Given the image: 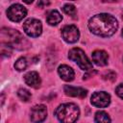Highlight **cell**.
I'll use <instances>...</instances> for the list:
<instances>
[{
    "label": "cell",
    "mask_w": 123,
    "mask_h": 123,
    "mask_svg": "<svg viewBox=\"0 0 123 123\" xmlns=\"http://www.w3.org/2000/svg\"><path fill=\"white\" fill-rule=\"evenodd\" d=\"M89 31L99 37H108L115 34L118 28V22L114 16L109 13H99L93 15L88 20Z\"/></svg>",
    "instance_id": "6da1fadb"
},
{
    "label": "cell",
    "mask_w": 123,
    "mask_h": 123,
    "mask_svg": "<svg viewBox=\"0 0 123 123\" xmlns=\"http://www.w3.org/2000/svg\"><path fill=\"white\" fill-rule=\"evenodd\" d=\"M2 43L8 44L17 50H25L30 47V42L22 36L20 32L14 29L3 28L1 30Z\"/></svg>",
    "instance_id": "7a4b0ae2"
},
{
    "label": "cell",
    "mask_w": 123,
    "mask_h": 123,
    "mask_svg": "<svg viewBox=\"0 0 123 123\" xmlns=\"http://www.w3.org/2000/svg\"><path fill=\"white\" fill-rule=\"evenodd\" d=\"M55 114L61 123H75L79 118L80 110L74 103H64L57 108Z\"/></svg>",
    "instance_id": "3957f363"
},
{
    "label": "cell",
    "mask_w": 123,
    "mask_h": 123,
    "mask_svg": "<svg viewBox=\"0 0 123 123\" xmlns=\"http://www.w3.org/2000/svg\"><path fill=\"white\" fill-rule=\"evenodd\" d=\"M68 58L69 60L75 62L78 66L85 71H89L92 69V63L85 54V52L81 48H72L68 52Z\"/></svg>",
    "instance_id": "277c9868"
},
{
    "label": "cell",
    "mask_w": 123,
    "mask_h": 123,
    "mask_svg": "<svg viewBox=\"0 0 123 123\" xmlns=\"http://www.w3.org/2000/svg\"><path fill=\"white\" fill-rule=\"evenodd\" d=\"M24 32L32 37H37L42 33L41 22L36 18H29L23 23Z\"/></svg>",
    "instance_id": "5b68a950"
},
{
    "label": "cell",
    "mask_w": 123,
    "mask_h": 123,
    "mask_svg": "<svg viewBox=\"0 0 123 123\" xmlns=\"http://www.w3.org/2000/svg\"><path fill=\"white\" fill-rule=\"evenodd\" d=\"M27 15V10L20 4H13L7 10V16L13 22L21 21Z\"/></svg>",
    "instance_id": "8992f818"
},
{
    "label": "cell",
    "mask_w": 123,
    "mask_h": 123,
    "mask_svg": "<svg viewBox=\"0 0 123 123\" xmlns=\"http://www.w3.org/2000/svg\"><path fill=\"white\" fill-rule=\"evenodd\" d=\"M62 37L67 43H75L80 37V32L75 25H66L62 30Z\"/></svg>",
    "instance_id": "52a82bcc"
},
{
    "label": "cell",
    "mask_w": 123,
    "mask_h": 123,
    "mask_svg": "<svg viewBox=\"0 0 123 123\" xmlns=\"http://www.w3.org/2000/svg\"><path fill=\"white\" fill-rule=\"evenodd\" d=\"M90 103L96 108H106L111 103V96L105 91H96L92 94Z\"/></svg>",
    "instance_id": "ba28073f"
},
{
    "label": "cell",
    "mask_w": 123,
    "mask_h": 123,
    "mask_svg": "<svg viewBox=\"0 0 123 123\" xmlns=\"http://www.w3.org/2000/svg\"><path fill=\"white\" fill-rule=\"evenodd\" d=\"M46 116H47V110L46 107L43 105L35 106L30 113V118L33 123H41L46 119Z\"/></svg>",
    "instance_id": "9c48e42d"
},
{
    "label": "cell",
    "mask_w": 123,
    "mask_h": 123,
    "mask_svg": "<svg viewBox=\"0 0 123 123\" xmlns=\"http://www.w3.org/2000/svg\"><path fill=\"white\" fill-rule=\"evenodd\" d=\"M24 81L29 86H31L33 88H38L41 84L40 77H39L38 73L36 71H30V72L26 73L24 76Z\"/></svg>",
    "instance_id": "30bf717a"
},
{
    "label": "cell",
    "mask_w": 123,
    "mask_h": 123,
    "mask_svg": "<svg viewBox=\"0 0 123 123\" xmlns=\"http://www.w3.org/2000/svg\"><path fill=\"white\" fill-rule=\"evenodd\" d=\"M64 93L67 96H71V97H78V98H85L87 94L86 89L83 88V87H77V86H64L63 87Z\"/></svg>",
    "instance_id": "8fae6325"
},
{
    "label": "cell",
    "mask_w": 123,
    "mask_h": 123,
    "mask_svg": "<svg viewBox=\"0 0 123 123\" xmlns=\"http://www.w3.org/2000/svg\"><path fill=\"white\" fill-rule=\"evenodd\" d=\"M92 61L98 66H105L108 64L109 56L103 50H96L92 53Z\"/></svg>",
    "instance_id": "7c38bea8"
},
{
    "label": "cell",
    "mask_w": 123,
    "mask_h": 123,
    "mask_svg": "<svg viewBox=\"0 0 123 123\" xmlns=\"http://www.w3.org/2000/svg\"><path fill=\"white\" fill-rule=\"evenodd\" d=\"M58 73L60 75V77L65 81V82H70L74 79V76H75V73H74V70L66 65V64H62L59 66L58 68Z\"/></svg>",
    "instance_id": "4fadbf2b"
},
{
    "label": "cell",
    "mask_w": 123,
    "mask_h": 123,
    "mask_svg": "<svg viewBox=\"0 0 123 123\" xmlns=\"http://www.w3.org/2000/svg\"><path fill=\"white\" fill-rule=\"evenodd\" d=\"M62 20V16L61 15V13L56 11V10H53V11H50L48 13H47V16H46V21L49 25L51 26H56L58 25L61 21Z\"/></svg>",
    "instance_id": "5bb4252c"
},
{
    "label": "cell",
    "mask_w": 123,
    "mask_h": 123,
    "mask_svg": "<svg viewBox=\"0 0 123 123\" xmlns=\"http://www.w3.org/2000/svg\"><path fill=\"white\" fill-rule=\"evenodd\" d=\"M94 121L95 123H111V117L106 111H99L95 113Z\"/></svg>",
    "instance_id": "9a60e30c"
},
{
    "label": "cell",
    "mask_w": 123,
    "mask_h": 123,
    "mask_svg": "<svg viewBox=\"0 0 123 123\" xmlns=\"http://www.w3.org/2000/svg\"><path fill=\"white\" fill-rule=\"evenodd\" d=\"M17 96L19 97V99H20L21 101H23V102H28V101L31 99L32 94H31V92H30L28 89H26V88H20V89H18V91H17Z\"/></svg>",
    "instance_id": "2e32d148"
},
{
    "label": "cell",
    "mask_w": 123,
    "mask_h": 123,
    "mask_svg": "<svg viewBox=\"0 0 123 123\" xmlns=\"http://www.w3.org/2000/svg\"><path fill=\"white\" fill-rule=\"evenodd\" d=\"M62 11L69 16L75 18L76 17V14H77V11H76V8L74 5L72 4H65L62 8Z\"/></svg>",
    "instance_id": "e0dca14e"
},
{
    "label": "cell",
    "mask_w": 123,
    "mask_h": 123,
    "mask_svg": "<svg viewBox=\"0 0 123 123\" xmlns=\"http://www.w3.org/2000/svg\"><path fill=\"white\" fill-rule=\"evenodd\" d=\"M27 65H28V63H27L26 58L21 57V58H19V59L15 62V63H14V68H15L17 71H23V70L26 69Z\"/></svg>",
    "instance_id": "ac0fdd59"
},
{
    "label": "cell",
    "mask_w": 123,
    "mask_h": 123,
    "mask_svg": "<svg viewBox=\"0 0 123 123\" xmlns=\"http://www.w3.org/2000/svg\"><path fill=\"white\" fill-rule=\"evenodd\" d=\"M115 92L117 94L118 97H120L121 99H123V84H120L116 86L115 88Z\"/></svg>",
    "instance_id": "d6986e66"
},
{
    "label": "cell",
    "mask_w": 123,
    "mask_h": 123,
    "mask_svg": "<svg viewBox=\"0 0 123 123\" xmlns=\"http://www.w3.org/2000/svg\"><path fill=\"white\" fill-rule=\"evenodd\" d=\"M49 4H50L49 2H43V1H39V2L37 3V5L40 6V7H42V6H47V5H49Z\"/></svg>",
    "instance_id": "ffe728a7"
},
{
    "label": "cell",
    "mask_w": 123,
    "mask_h": 123,
    "mask_svg": "<svg viewBox=\"0 0 123 123\" xmlns=\"http://www.w3.org/2000/svg\"><path fill=\"white\" fill-rule=\"evenodd\" d=\"M122 36H123V29H122Z\"/></svg>",
    "instance_id": "44dd1931"
},
{
    "label": "cell",
    "mask_w": 123,
    "mask_h": 123,
    "mask_svg": "<svg viewBox=\"0 0 123 123\" xmlns=\"http://www.w3.org/2000/svg\"><path fill=\"white\" fill-rule=\"evenodd\" d=\"M122 18H123V14H122Z\"/></svg>",
    "instance_id": "7402d4cb"
}]
</instances>
